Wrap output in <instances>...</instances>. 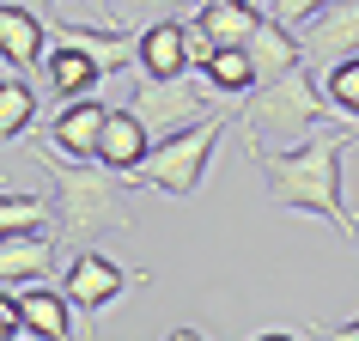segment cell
<instances>
[{"mask_svg": "<svg viewBox=\"0 0 359 341\" xmlns=\"http://www.w3.org/2000/svg\"><path fill=\"white\" fill-rule=\"evenodd\" d=\"M347 152H353L347 128H317V134H304V140H292V147H250V165H256V177L268 183V195H274L280 208L317 213V220H329V226L353 244L359 220L347 213V201H341Z\"/></svg>", "mask_w": 359, "mask_h": 341, "instance_id": "6da1fadb", "label": "cell"}, {"mask_svg": "<svg viewBox=\"0 0 359 341\" xmlns=\"http://www.w3.org/2000/svg\"><path fill=\"white\" fill-rule=\"evenodd\" d=\"M43 170L55 177V195H61V232H67V244H92V238H104V232H128V183L134 177H122V170H110L104 159H67V152L43 134L37 147Z\"/></svg>", "mask_w": 359, "mask_h": 341, "instance_id": "7a4b0ae2", "label": "cell"}, {"mask_svg": "<svg viewBox=\"0 0 359 341\" xmlns=\"http://www.w3.org/2000/svg\"><path fill=\"white\" fill-rule=\"evenodd\" d=\"M329 98H323V79L311 67H286V74L262 79L256 92H244V140L250 147H280V140H304L311 128H323Z\"/></svg>", "mask_w": 359, "mask_h": 341, "instance_id": "3957f363", "label": "cell"}, {"mask_svg": "<svg viewBox=\"0 0 359 341\" xmlns=\"http://www.w3.org/2000/svg\"><path fill=\"white\" fill-rule=\"evenodd\" d=\"M219 134H226V116H195V122H183V128H170L152 140L147 165L134 170V183H147V189L170 195V201H189L195 189H201V177H208L213 152H219Z\"/></svg>", "mask_w": 359, "mask_h": 341, "instance_id": "277c9868", "label": "cell"}, {"mask_svg": "<svg viewBox=\"0 0 359 341\" xmlns=\"http://www.w3.org/2000/svg\"><path fill=\"white\" fill-rule=\"evenodd\" d=\"M147 274H128L122 262H110L104 250L92 244H74V256H67V274H61V286H67V299L86 311V317H97V311H110L128 286H140Z\"/></svg>", "mask_w": 359, "mask_h": 341, "instance_id": "5b68a950", "label": "cell"}, {"mask_svg": "<svg viewBox=\"0 0 359 341\" xmlns=\"http://www.w3.org/2000/svg\"><path fill=\"white\" fill-rule=\"evenodd\" d=\"M299 37H304V61H317V67H329L341 55H359V0H329V6H317L299 25Z\"/></svg>", "mask_w": 359, "mask_h": 341, "instance_id": "8992f818", "label": "cell"}, {"mask_svg": "<svg viewBox=\"0 0 359 341\" xmlns=\"http://www.w3.org/2000/svg\"><path fill=\"white\" fill-rule=\"evenodd\" d=\"M104 122H110V104L104 98H61L55 122H49V140L74 159H97L104 147Z\"/></svg>", "mask_w": 359, "mask_h": 341, "instance_id": "52a82bcc", "label": "cell"}, {"mask_svg": "<svg viewBox=\"0 0 359 341\" xmlns=\"http://www.w3.org/2000/svg\"><path fill=\"white\" fill-rule=\"evenodd\" d=\"M134 67L147 79H189V31L183 19H158V25H140V55Z\"/></svg>", "mask_w": 359, "mask_h": 341, "instance_id": "ba28073f", "label": "cell"}, {"mask_svg": "<svg viewBox=\"0 0 359 341\" xmlns=\"http://www.w3.org/2000/svg\"><path fill=\"white\" fill-rule=\"evenodd\" d=\"M49 31H55V43L86 49L104 74H122V67H134V55H140V37H128L122 25L104 31V25H79V19H49Z\"/></svg>", "mask_w": 359, "mask_h": 341, "instance_id": "9c48e42d", "label": "cell"}, {"mask_svg": "<svg viewBox=\"0 0 359 341\" xmlns=\"http://www.w3.org/2000/svg\"><path fill=\"white\" fill-rule=\"evenodd\" d=\"M147 152H152L147 116L134 110V104H122V110L110 104V122H104V147H97V159H104L110 170H122V177H134V170L147 165Z\"/></svg>", "mask_w": 359, "mask_h": 341, "instance_id": "30bf717a", "label": "cell"}, {"mask_svg": "<svg viewBox=\"0 0 359 341\" xmlns=\"http://www.w3.org/2000/svg\"><path fill=\"white\" fill-rule=\"evenodd\" d=\"M0 49H6V61L31 67V61H49V49H55V31L37 19V6L6 0V6H0Z\"/></svg>", "mask_w": 359, "mask_h": 341, "instance_id": "8fae6325", "label": "cell"}, {"mask_svg": "<svg viewBox=\"0 0 359 341\" xmlns=\"http://www.w3.org/2000/svg\"><path fill=\"white\" fill-rule=\"evenodd\" d=\"M250 61H256V74L262 79H274V74H286V67H299L304 61V37H299V25H286L280 13H262V25L250 31Z\"/></svg>", "mask_w": 359, "mask_h": 341, "instance_id": "7c38bea8", "label": "cell"}, {"mask_svg": "<svg viewBox=\"0 0 359 341\" xmlns=\"http://www.w3.org/2000/svg\"><path fill=\"white\" fill-rule=\"evenodd\" d=\"M6 293L25 305V317L37 323V335H43V341H67V335H74V311H79V305L67 299V286L25 281V286H6Z\"/></svg>", "mask_w": 359, "mask_h": 341, "instance_id": "4fadbf2b", "label": "cell"}, {"mask_svg": "<svg viewBox=\"0 0 359 341\" xmlns=\"http://www.w3.org/2000/svg\"><path fill=\"white\" fill-rule=\"evenodd\" d=\"M49 244H43V232H6L0 238V281L6 286H25V281H43L49 274Z\"/></svg>", "mask_w": 359, "mask_h": 341, "instance_id": "5bb4252c", "label": "cell"}, {"mask_svg": "<svg viewBox=\"0 0 359 341\" xmlns=\"http://www.w3.org/2000/svg\"><path fill=\"white\" fill-rule=\"evenodd\" d=\"M195 19L213 31L219 49H244L250 31L262 25V6H256V0H213V6H195Z\"/></svg>", "mask_w": 359, "mask_h": 341, "instance_id": "9a60e30c", "label": "cell"}, {"mask_svg": "<svg viewBox=\"0 0 359 341\" xmlns=\"http://www.w3.org/2000/svg\"><path fill=\"white\" fill-rule=\"evenodd\" d=\"M43 67H49V86H55L61 98H92L97 79H104V67H97L86 49H74V43H55Z\"/></svg>", "mask_w": 359, "mask_h": 341, "instance_id": "2e32d148", "label": "cell"}, {"mask_svg": "<svg viewBox=\"0 0 359 341\" xmlns=\"http://www.w3.org/2000/svg\"><path fill=\"white\" fill-rule=\"evenodd\" d=\"M31 122H37V92L19 74V61H6V74H0V134L19 140V134H31Z\"/></svg>", "mask_w": 359, "mask_h": 341, "instance_id": "e0dca14e", "label": "cell"}, {"mask_svg": "<svg viewBox=\"0 0 359 341\" xmlns=\"http://www.w3.org/2000/svg\"><path fill=\"white\" fill-rule=\"evenodd\" d=\"M201 86H208V98H244L262 86V74H256V61H250V49H219L213 55V67L201 74Z\"/></svg>", "mask_w": 359, "mask_h": 341, "instance_id": "ac0fdd59", "label": "cell"}, {"mask_svg": "<svg viewBox=\"0 0 359 341\" xmlns=\"http://www.w3.org/2000/svg\"><path fill=\"white\" fill-rule=\"evenodd\" d=\"M323 98L341 122H359V55H341L323 67Z\"/></svg>", "mask_w": 359, "mask_h": 341, "instance_id": "d6986e66", "label": "cell"}, {"mask_svg": "<svg viewBox=\"0 0 359 341\" xmlns=\"http://www.w3.org/2000/svg\"><path fill=\"white\" fill-rule=\"evenodd\" d=\"M43 220H49V208L37 195H19V189L0 195V232H43Z\"/></svg>", "mask_w": 359, "mask_h": 341, "instance_id": "ffe728a7", "label": "cell"}, {"mask_svg": "<svg viewBox=\"0 0 359 341\" xmlns=\"http://www.w3.org/2000/svg\"><path fill=\"white\" fill-rule=\"evenodd\" d=\"M122 25H158V19H177L189 0H104Z\"/></svg>", "mask_w": 359, "mask_h": 341, "instance_id": "44dd1931", "label": "cell"}, {"mask_svg": "<svg viewBox=\"0 0 359 341\" xmlns=\"http://www.w3.org/2000/svg\"><path fill=\"white\" fill-rule=\"evenodd\" d=\"M183 31H189V67H195V74H208V67H213V55H219V43H213V31H208L201 19H195V13L183 19Z\"/></svg>", "mask_w": 359, "mask_h": 341, "instance_id": "7402d4cb", "label": "cell"}, {"mask_svg": "<svg viewBox=\"0 0 359 341\" xmlns=\"http://www.w3.org/2000/svg\"><path fill=\"white\" fill-rule=\"evenodd\" d=\"M0 335H6V341H43V335H37V323L25 317V305L13 299V293L0 299Z\"/></svg>", "mask_w": 359, "mask_h": 341, "instance_id": "603a6c76", "label": "cell"}, {"mask_svg": "<svg viewBox=\"0 0 359 341\" xmlns=\"http://www.w3.org/2000/svg\"><path fill=\"white\" fill-rule=\"evenodd\" d=\"M317 6H329V0H274V13H280L286 25H304L311 13H317Z\"/></svg>", "mask_w": 359, "mask_h": 341, "instance_id": "cb8c5ba5", "label": "cell"}, {"mask_svg": "<svg viewBox=\"0 0 359 341\" xmlns=\"http://www.w3.org/2000/svg\"><path fill=\"white\" fill-rule=\"evenodd\" d=\"M329 335H341V341H359V317H347V323H335Z\"/></svg>", "mask_w": 359, "mask_h": 341, "instance_id": "d4e9b609", "label": "cell"}, {"mask_svg": "<svg viewBox=\"0 0 359 341\" xmlns=\"http://www.w3.org/2000/svg\"><path fill=\"white\" fill-rule=\"evenodd\" d=\"M347 140H353V152H359V122H347Z\"/></svg>", "mask_w": 359, "mask_h": 341, "instance_id": "484cf974", "label": "cell"}, {"mask_svg": "<svg viewBox=\"0 0 359 341\" xmlns=\"http://www.w3.org/2000/svg\"><path fill=\"white\" fill-rule=\"evenodd\" d=\"M25 6H37V13H43V6H55V0H25Z\"/></svg>", "mask_w": 359, "mask_h": 341, "instance_id": "4316f807", "label": "cell"}, {"mask_svg": "<svg viewBox=\"0 0 359 341\" xmlns=\"http://www.w3.org/2000/svg\"><path fill=\"white\" fill-rule=\"evenodd\" d=\"M195 6H213V0H195Z\"/></svg>", "mask_w": 359, "mask_h": 341, "instance_id": "83f0119b", "label": "cell"}, {"mask_svg": "<svg viewBox=\"0 0 359 341\" xmlns=\"http://www.w3.org/2000/svg\"><path fill=\"white\" fill-rule=\"evenodd\" d=\"M353 244H359V226H353Z\"/></svg>", "mask_w": 359, "mask_h": 341, "instance_id": "f1b7e54d", "label": "cell"}, {"mask_svg": "<svg viewBox=\"0 0 359 341\" xmlns=\"http://www.w3.org/2000/svg\"><path fill=\"white\" fill-rule=\"evenodd\" d=\"M268 6H274V0H268Z\"/></svg>", "mask_w": 359, "mask_h": 341, "instance_id": "f546056e", "label": "cell"}]
</instances>
